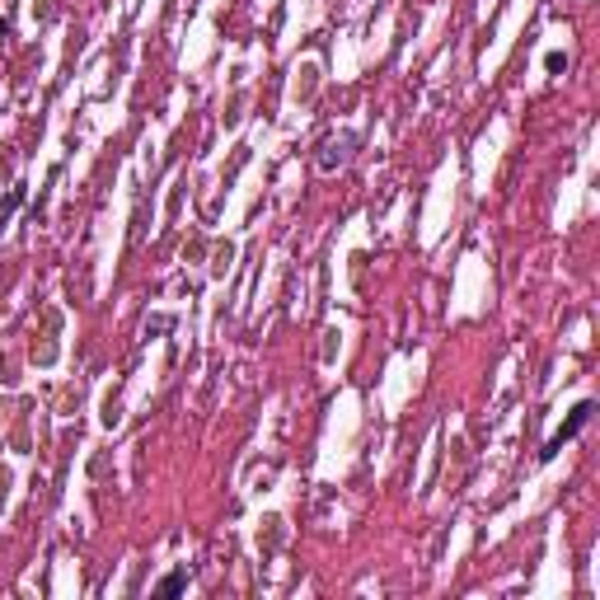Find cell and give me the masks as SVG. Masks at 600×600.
Wrapping results in <instances>:
<instances>
[{
  "mask_svg": "<svg viewBox=\"0 0 600 600\" xmlns=\"http://www.w3.org/2000/svg\"><path fill=\"white\" fill-rule=\"evenodd\" d=\"M586 417H591V403H577V408H572V417H567V427H563V431H558V436L549 441V450H544V460L553 455V446H558V441H567V436H572L577 427H586Z\"/></svg>",
  "mask_w": 600,
  "mask_h": 600,
  "instance_id": "6da1fadb",
  "label": "cell"
}]
</instances>
